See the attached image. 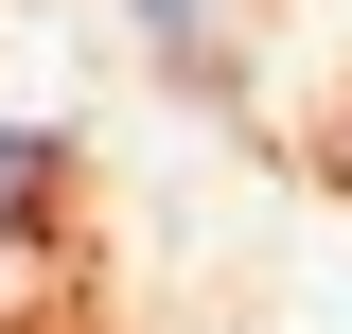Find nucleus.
<instances>
[{"mask_svg": "<svg viewBox=\"0 0 352 334\" xmlns=\"http://www.w3.org/2000/svg\"><path fill=\"white\" fill-rule=\"evenodd\" d=\"M124 18H141L159 53H176V71H212V0H124Z\"/></svg>", "mask_w": 352, "mask_h": 334, "instance_id": "nucleus-1", "label": "nucleus"}, {"mask_svg": "<svg viewBox=\"0 0 352 334\" xmlns=\"http://www.w3.org/2000/svg\"><path fill=\"white\" fill-rule=\"evenodd\" d=\"M36 194H53V141H18V124H0V229H18Z\"/></svg>", "mask_w": 352, "mask_h": 334, "instance_id": "nucleus-2", "label": "nucleus"}]
</instances>
